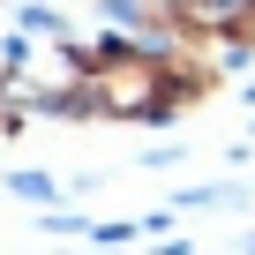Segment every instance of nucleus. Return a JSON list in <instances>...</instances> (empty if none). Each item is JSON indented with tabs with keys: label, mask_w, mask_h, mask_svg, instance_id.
Returning <instances> with one entry per match:
<instances>
[{
	"label": "nucleus",
	"mask_w": 255,
	"mask_h": 255,
	"mask_svg": "<svg viewBox=\"0 0 255 255\" xmlns=\"http://www.w3.org/2000/svg\"><path fill=\"white\" fill-rule=\"evenodd\" d=\"M8 188H15L23 203H53V195H60V188H53L45 173H8Z\"/></svg>",
	"instance_id": "nucleus-1"
}]
</instances>
